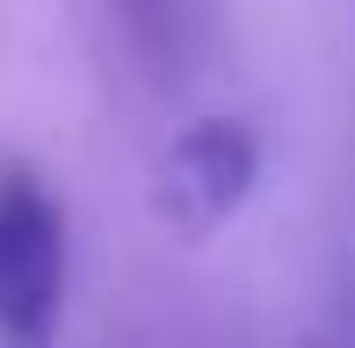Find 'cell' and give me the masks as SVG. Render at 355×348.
I'll return each mask as SVG.
<instances>
[{"label": "cell", "mask_w": 355, "mask_h": 348, "mask_svg": "<svg viewBox=\"0 0 355 348\" xmlns=\"http://www.w3.org/2000/svg\"><path fill=\"white\" fill-rule=\"evenodd\" d=\"M66 268V203L29 167H0V348L58 341Z\"/></svg>", "instance_id": "obj_1"}, {"label": "cell", "mask_w": 355, "mask_h": 348, "mask_svg": "<svg viewBox=\"0 0 355 348\" xmlns=\"http://www.w3.org/2000/svg\"><path fill=\"white\" fill-rule=\"evenodd\" d=\"M254 182H261V138H254V123L203 116L159 153L153 211L167 218L174 232H189V240H211L225 218L254 196Z\"/></svg>", "instance_id": "obj_2"}]
</instances>
